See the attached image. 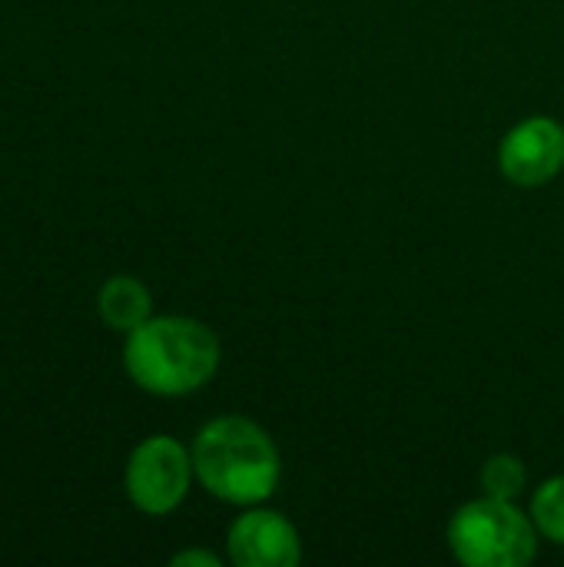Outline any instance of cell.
Wrapping results in <instances>:
<instances>
[{
	"label": "cell",
	"mask_w": 564,
	"mask_h": 567,
	"mask_svg": "<svg viewBox=\"0 0 564 567\" xmlns=\"http://www.w3.org/2000/svg\"><path fill=\"white\" fill-rule=\"evenodd\" d=\"M539 538L529 512L492 495L465 502L445 528L452 555L465 567H525L539 555Z\"/></svg>",
	"instance_id": "3957f363"
},
{
	"label": "cell",
	"mask_w": 564,
	"mask_h": 567,
	"mask_svg": "<svg viewBox=\"0 0 564 567\" xmlns=\"http://www.w3.org/2000/svg\"><path fill=\"white\" fill-rule=\"evenodd\" d=\"M219 362L223 346L216 332L193 316H150L123 342L130 382L156 399H183L206 389Z\"/></svg>",
	"instance_id": "6da1fadb"
},
{
	"label": "cell",
	"mask_w": 564,
	"mask_h": 567,
	"mask_svg": "<svg viewBox=\"0 0 564 567\" xmlns=\"http://www.w3.org/2000/svg\"><path fill=\"white\" fill-rule=\"evenodd\" d=\"M529 515L545 542L564 548V475H552L535 488Z\"/></svg>",
	"instance_id": "ba28073f"
},
{
	"label": "cell",
	"mask_w": 564,
	"mask_h": 567,
	"mask_svg": "<svg viewBox=\"0 0 564 567\" xmlns=\"http://www.w3.org/2000/svg\"><path fill=\"white\" fill-rule=\"evenodd\" d=\"M226 555L236 567H296L302 538L283 512L249 505L226 532Z\"/></svg>",
	"instance_id": "8992f818"
},
{
	"label": "cell",
	"mask_w": 564,
	"mask_h": 567,
	"mask_svg": "<svg viewBox=\"0 0 564 567\" xmlns=\"http://www.w3.org/2000/svg\"><path fill=\"white\" fill-rule=\"evenodd\" d=\"M499 169L509 183L535 189L564 169V126L555 116H529L499 143Z\"/></svg>",
	"instance_id": "5b68a950"
},
{
	"label": "cell",
	"mask_w": 564,
	"mask_h": 567,
	"mask_svg": "<svg viewBox=\"0 0 564 567\" xmlns=\"http://www.w3.org/2000/svg\"><path fill=\"white\" fill-rule=\"evenodd\" d=\"M96 312L106 329L113 332H133L153 316V296L136 276H110L96 292Z\"/></svg>",
	"instance_id": "52a82bcc"
},
{
	"label": "cell",
	"mask_w": 564,
	"mask_h": 567,
	"mask_svg": "<svg viewBox=\"0 0 564 567\" xmlns=\"http://www.w3.org/2000/svg\"><path fill=\"white\" fill-rule=\"evenodd\" d=\"M173 567H223V558L216 551H206V548H186V551H176L170 558Z\"/></svg>",
	"instance_id": "30bf717a"
},
{
	"label": "cell",
	"mask_w": 564,
	"mask_h": 567,
	"mask_svg": "<svg viewBox=\"0 0 564 567\" xmlns=\"http://www.w3.org/2000/svg\"><path fill=\"white\" fill-rule=\"evenodd\" d=\"M193 482V449L173 435H146L123 468V492L130 505L150 518L173 515L186 502Z\"/></svg>",
	"instance_id": "277c9868"
},
{
	"label": "cell",
	"mask_w": 564,
	"mask_h": 567,
	"mask_svg": "<svg viewBox=\"0 0 564 567\" xmlns=\"http://www.w3.org/2000/svg\"><path fill=\"white\" fill-rule=\"evenodd\" d=\"M482 495H492V498H505V502H515L525 488H529V468L519 455L512 452H499L492 455L485 465H482Z\"/></svg>",
	"instance_id": "9c48e42d"
},
{
	"label": "cell",
	"mask_w": 564,
	"mask_h": 567,
	"mask_svg": "<svg viewBox=\"0 0 564 567\" xmlns=\"http://www.w3.org/2000/svg\"><path fill=\"white\" fill-rule=\"evenodd\" d=\"M193 468L206 495L233 508L263 505L283 478L273 435L246 415H219L193 439Z\"/></svg>",
	"instance_id": "7a4b0ae2"
}]
</instances>
